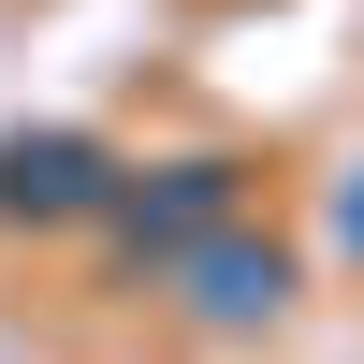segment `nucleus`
Wrapping results in <instances>:
<instances>
[{
	"instance_id": "f257e3e1",
	"label": "nucleus",
	"mask_w": 364,
	"mask_h": 364,
	"mask_svg": "<svg viewBox=\"0 0 364 364\" xmlns=\"http://www.w3.org/2000/svg\"><path fill=\"white\" fill-rule=\"evenodd\" d=\"M0 204H15V219H73V204H102V161H87L73 132H44V146H0Z\"/></svg>"
},
{
	"instance_id": "f03ea898",
	"label": "nucleus",
	"mask_w": 364,
	"mask_h": 364,
	"mask_svg": "<svg viewBox=\"0 0 364 364\" xmlns=\"http://www.w3.org/2000/svg\"><path fill=\"white\" fill-rule=\"evenodd\" d=\"M219 204H233V161H175L161 190H132V248H190Z\"/></svg>"
},
{
	"instance_id": "7ed1b4c3",
	"label": "nucleus",
	"mask_w": 364,
	"mask_h": 364,
	"mask_svg": "<svg viewBox=\"0 0 364 364\" xmlns=\"http://www.w3.org/2000/svg\"><path fill=\"white\" fill-rule=\"evenodd\" d=\"M277 291H291L277 248H204V321H277Z\"/></svg>"
},
{
	"instance_id": "20e7f679",
	"label": "nucleus",
	"mask_w": 364,
	"mask_h": 364,
	"mask_svg": "<svg viewBox=\"0 0 364 364\" xmlns=\"http://www.w3.org/2000/svg\"><path fill=\"white\" fill-rule=\"evenodd\" d=\"M350 248H364V190H350Z\"/></svg>"
}]
</instances>
